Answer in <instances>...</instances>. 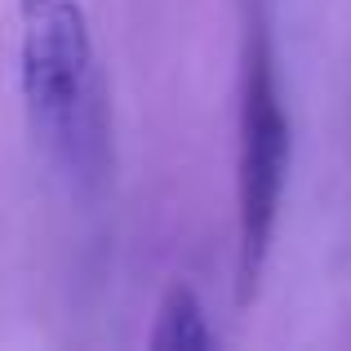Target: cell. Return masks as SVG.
<instances>
[{"label": "cell", "mask_w": 351, "mask_h": 351, "mask_svg": "<svg viewBox=\"0 0 351 351\" xmlns=\"http://www.w3.org/2000/svg\"><path fill=\"white\" fill-rule=\"evenodd\" d=\"M18 76L32 134L76 191L112 173V94L80 0H18Z\"/></svg>", "instance_id": "cell-1"}, {"label": "cell", "mask_w": 351, "mask_h": 351, "mask_svg": "<svg viewBox=\"0 0 351 351\" xmlns=\"http://www.w3.org/2000/svg\"><path fill=\"white\" fill-rule=\"evenodd\" d=\"M289 116L276 76V49L263 18H249L245 76H240V160H236V280L240 302L254 298L289 178Z\"/></svg>", "instance_id": "cell-2"}, {"label": "cell", "mask_w": 351, "mask_h": 351, "mask_svg": "<svg viewBox=\"0 0 351 351\" xmlns=\"http://www.w3.org/2000/svg\"><path fill=\"white\" fill-rule=\"evenodd\" d=\"M147 343L156 351H209L218 343L191 285H169V293L156 307V329Z\"/></svg>", "instance_id": "cell-3"}]
</instances>
